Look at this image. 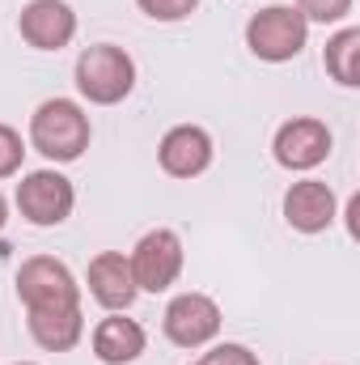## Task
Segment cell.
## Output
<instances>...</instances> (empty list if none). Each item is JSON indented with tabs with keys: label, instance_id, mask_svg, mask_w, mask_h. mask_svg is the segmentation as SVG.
Segmentation results:
<instances>
[{
	"label": "cell",
	"instance_id": "2",
	"mask_svg": "<svg viewBox=\"0 0 360 365\" xmlns=\"http://www.w3.org/2000/svg\"><path fill=\"white\" fill-rule=\"evenodd\" d=\"M136 86V60L115 43H93L77 56V90L93 106H115Z\"/></svg>",
	"mask_w": 360,
	"mask_h": 365
},
{
	"label": "cell",
	"instance_id": "5",
	"mask_svg": "<svg viewBox=\"0 0 360 365\" xmlns=\"http://www.w3.org/2000/svg\"><path fill=\"white\" fill-rule=\"evenodd\" d=\"M132 276H136V289L144 293H166L182 272V238L174 230H149L136 251L127 255Z\"/></svg>",
	"mask_w": 360,
	"mask_h": 365
},
{
	"label": "cell",
	"instance_id": "1",
	"mask_svg": "<svg viewBox=\"0 0 360 365\" xmlns=\"http://www.w3.org/2000/svg\"><path fill=\"white\" fill-rule=\"evenodd\" d=\"M90 136H93L90 115L73 98H47L30 115V145L47 162H77L90 149Z\"/></svg>",
	"mask_w": 360,
	"mask_h": 365
},
{
	"label": "cell",
	"instance_id": "18",
	"mask_svg": "<svg viewBox=\"0 0 360 365\" xmlns=\"http://www.w3.org/2000/svg\"><path fill=\"white\" fill-rule=\"evenodd\" d=\"M136 4L153 21H182V17H191L199 9V0H136Z\"/></svg>",
	"mask_w": 360,
	"mask_h": 365
},
{
	"label": "cell",
	"instance_id": "3",
	"mask_svg": "<svg viewBox=\"0 0 360 365\" xmlns=\"http://www.w3.org/2000/svg\"><path fill=\"white\" fill-rule=\"evenodd\" d=\"M309 38V21L292 9V4H268L246 21V47L263 60V64H288L305 51Z\"/></svg>",
	"mask_w": 360,
	"mask_h": 365
},
{
	"label": "cell",
	"instance_id": "4",
	"mask_svg": "<svg viewBox=\"0 0 360 365\" xmlns=\"http://www.w3.org/2000/svg\"><path fill=\"white\" fill-rule=\"evenodd\" d=\"M17 297L26 310H68L81 306V284L55 255H34L17 272Z\"/></svg>",
	"mask_w": 360,
	"mask_h": 365
},
{
	"label": "cell",
	"instance_id": "13",
	"mask_svg": "<svg viewBox=\"0 0 360 365\" xmlns=\"http://www.w3.org/2000/svg\"><path fill=\"white\" fill-rule=\"evenodd\" d=\"M144 353V327L136 319L110 314L93 327V357L102 365H132Z\"/></svg>",
	"mask_w": 360,
	"mask_h": 365
},
{
	"label": "cell",
	"instance_id": "7",
	"mask_svg": "<svg viewBox=\"0 0 360 365\" xmlns=\"http://www.w3.org/2000/svg\"><path fill=\"white\" fill-rule=\"evenodd\" d=\"M162 327H166L170 344H179V349H203V344H212L216 331H221V306H216L208 293H195V289H191V293H179V297L166 306Z\"/></svg>",
	"mask_w": 360,
	"mask_h": 365
},
{
	"label": "cell",
	"instance_id": "20",
	"mask_svg": "<svg viewBox=\"0 0 360 365\" xmlns=\"http://www.w3.org/2000/svg\"><path fill=\"white\" fill-rule=\"evenodd\" d=\"M4 221H9V204H4V195H0V230H4Z\"/></svg>",
	"mask_w": 360,
	"mask_h": 365
},
{
	"label": "cell",
	"instance_id": "10",
	"mask_svg": "<svg viewBox=\"0 0 360 365\" xmlns=\"http://www.w3.org/2000/svg\"><path fill=\"white\" fill-rule=\"evenodd\" d=\"M157 162L170 179H195L212 166V136L195 123H179L162 136L157 145Z\"/></svg>",
	"mask_w": 360,
	"mask_h": 365
},
{
	"label": "cell",
	"instance_id": "8",
	"mask_svg": "<svg viewBox=\"0 0 360 365\" xmlns=\"http://www.w3.org/2000/svg\"><path fill=\"white\" fill-rule=\"evenodd\" d=\"M271 153L284 170H314L331 158V128L322 119L297 115V119L280 123V132L271 140Z\"/></svg>",
	"mask_w": 360,
	"mask_h": 365
},
{
	"label": "cell",
	"instance_id": "15",
	"mask_svg": "<svg viewBox=\"0 0 360 365\" xmlns=\"http://www.w3.org/2000/svg\"><path fill=\"white\" fill-rule=\"evenodd\" d=\"M327 73L339 81V86H360V30L356 26H348V30H339L331 43H327Z\"/></svg>",
	"mask_w": 360,
	"mask_h": 365
},
{
	"label": "cell",
	"instance_id": "19",
	"mask_svg": "<svg viewBox=\"0 0 360 365\" xmlns=\"http://www.w3.org/2000/svg\"><path fill=\"white\" fill-rule=\"evenodd\" d=\"M199 365H259V357L246 344H216L212 353H203Z\"/></svg>",
	"mask_w": 360,
	"mask_h": 365
},
{
	"label": "cell",
	"instance_id": "12",
	"mask_svg": "<svg viewBox=\"0 0 360 365\" xmlns=\"http://www.w3.org/2000/svg\"><path fill=\"white\" fill-rule=\"evenodd\" d=\"M284 221L301 234H322L335 221V191L318 179H301L284 191Z\"/></svg>",
	"mask_w": 360,
	"mask_h": 365
},
{
	"label": "cell",
	"instance_id": "17",
	"mask_svg": "<svg viewBox=\"0 0 360 365\" xmlns=\"http://www.w3.org/2000/svg\"><path fill=\"white\" fill-rule=\"evenodd\" d=\"M21 158H26V145H21V132L0 123V179H13L21 170Z\"/></svg>",
	"mask_w": 360,
	"mask_h": 365
},
{
	"label": "cell",
	"instance_id": "16",
	"mask_svg": "<svg viewBox=\"0 0 360 365\" xmlns=\"http://www.w3.org/2000/svg\"><path fill=\"white\" fill-rule=\"evenodd\" d=\"M305 21H322V26H331V21H344L348 13H352V0H297L292 4Z\"/></svg>",
	"mask_w": 360,
	"mask_h": 365
},
{
	"label": "cell",
	"instance_id": "6",
	"mask_svg": "<svg viewBox=\"0 0 360 365\" xmlns=\"http://www.w3.org/2000/svg\"><path fill=\"white\" fill-rule=\"evenodd\" d=\"M73 204H77V191L60 170H30L17 182V208L30 225H43V230L60 225V221H68Z\"/></svg>",
	"mask_w": 360,
	"mask_h": 365
},
{
	"label": "cell",
	"instance_id": "21",
	"mask_svg": "<svg viewBox=\"0 0 360 365\" xmlns=\"http://www.w3.org/2000/svg\"><path fill=\"white\" fill-rule=\"evenodd\" d=\"M17 365H34V361H17Z\"/></svg>",
	"mask_w": 360,
	"mask_h": 365
},
{
	"label": "cell",
	"instance_id": "9",
	"mask_svg": "<svg viewBox=\"0 0 360 365\" xmlns=\"http://www.w3.org/2000/svg\"><path fill=\"white\" fill-rule=\"evenodd\" d=\"M17 30L38 51H60L77 34V13L68 0H30L17 17Z\"/></svg>",
	"mask_w": 360,
	"mask_h": 365
},
{
	"label": "cell",
	"instance_id": "14",
	"mask_svg": "<svg viewBox=\"0 0 360 365\" xmlns=\"http://www.w3.org/2000/svg\"><path fill=\"white\" fill-rule=\"evenodd\" d=\"M30 314V336L38 349L47 353H68L81 344L85 336V319H81V306H68V310H26Z\"/></svg>",
	"mask_w": 360,
	"mask_h": 365
},
{
	"label": "cell",
	"instance_id": "11",
	"mask_svg": "<svg viewBox=\"0 0 360 365\" xmlns=\"http://www.w3.org/2000/svg\"><path fill=\"white\" fill-rule=\"evenodd\" d=\"M90 293L97 306H106L110 314H123L132 302H136V276H132V264H127V255L123 251H102V255H93L90 259Z\"/></svg>",
	"mask_w": 360,
	"mask_h": 365
}]
</instances>
